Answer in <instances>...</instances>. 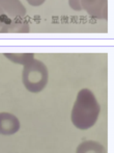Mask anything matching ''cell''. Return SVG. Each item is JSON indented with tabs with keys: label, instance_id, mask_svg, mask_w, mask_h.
Masks as SVG:
<instances>
[{
	"label": "cell",
	"instance_id": "6",
	"mask_svg": "<svg viewBox=\"0 0 114 153\" xmlns=\"http://www.w3.org/2000/svg\"><path fill=\"white\" fill-rule=\"evenodd\" d=\"M76 153H107V150L100 142L84 141L78 145Z\"/></svg>",
	"mask_w": 114,
	"mask_h": 153
},
{
	"label": "cell",
	"instance_id": "3",
	"mask_svg": "<svg viewBox=\"0 0 114 153\" xmlns=\"http://www.w3.org/2000/svg\"><path fill=\"white\" fill-rule=\"evenodd\" d=\"M81 10H84L90 17L99 20L108 18V0H80Z\"/></svg>",
	"mask_w": 114,
	"mask_h": 153
},
{
	"label": "cell",
	"instance_id": "1",
	"mask_svg": "<svg viewBox=\"0 0 114 153\" xmlns=\"http://www.w3.org/2000/svg\"><path fill=\"white\" fill-rule=\"evenodd\" d=\"M101 113V106L94 94L89 89L78 92L71 113V121L76 128L87 130L96 123Z\"/></svg>",
	"mask_w": 114,
	"mask_h": 153
},
{
	"label": "cell",
	"instance_id": "5",
	"mask_svg": "<svg viewBox=\"0 0 114 153\" xmlns=\"http://www.w3.org/2000/svg\"><path fill=\"white\" fill-rule=\"evenodd\" d=\"M20 129V121L10 113H0V134L12 135Z\"/></svg>",
	"mask_w": 114,
	"mask_h": 153
},
{
	"label": "cell",
	"instance_id": "4",
	"mask_svg": "<svg viewBox=\"0 0 114 153\" xmlns=\"http://www.w3.org/2000/svg\"><path fill=\"white\" fill-rule=\"evenodd\" d=\"M0 7L12 20L23 19L26 17V7L20 0H0Z\"/></svg>",
	"mask_w": 114,
	"mask_h": 153
},
{
	"label": "cell",
	"instance_id": "7",
	"mask_svg": "<svg viewBox=\"0 0 114 153\" xmlns=\"http://www.w3.org/2000/svg\"><path fill=\"white\" fill-rule=\"evenodd\" d=\"M4 56L8 61L18 65H23V66L34 59L33 53H4Z\"/></svg>",
	"mask_w": 114,
	"mask_h": 153
},
{
	"label": "cell",
	"instance_id": "10",
	"mask_svg": "<svg viewBox=\"0 0 114 153\" xmlns=\"http://www.w3.org/2000/svg\"><path fill=\"white\" fill-rule=\"evenodd\" d=\"M26 1L32 6H40L46 2V0H26Z\"/></svg>",
	"mask_w": 114,
	"mask_h": 153
},
{
	"label": "cell",
	"instance_id": "8",
	"mask_svg": "<svg viewBox=\"0 0 114 153\" xmlns=\"http://www.w3.org/2000/svg\"><path fill=\"white\" fill-rule=\"evenodd\" d=\"M10 25H12V19L0 7V33H7V32H10Z\"/></svg>",
	"mask_w": 114,
	"mask_h": 153
},
{
	"label": "cell",
	"instance_id": "2",
	"mask_svg": "<svg viewBox=\"0 0 114 153\" xmlns=\"http://www.w3.org/2000/svg\"><path fill=\"white\" fill-rule=\"evenodd\" d=\"M49 80V71L42 61L32 59L24 65L22 71V81L27 91L40 93L46 88Z\"/></svg>",
	"mask_w": 114,
	"mask_h": 153
},
{
	"label": "cell",
	"instance_id": "9",
	"mask_svg": "<svg viewBox=\"0 0 114 153\" xmlns=\"http://www.w3.org/2000/svg\"><path fill=\"white\" fill-rule=\"evenodd\" d=\"M68 5L74 10H77V12H80L81 10L80 0H68Z\"/></svg>",
	"mask_w": 114,
	"mask_h": 153
}]
</instances>
